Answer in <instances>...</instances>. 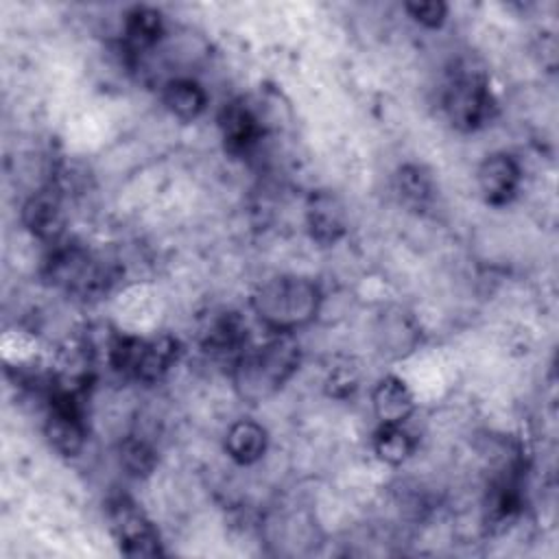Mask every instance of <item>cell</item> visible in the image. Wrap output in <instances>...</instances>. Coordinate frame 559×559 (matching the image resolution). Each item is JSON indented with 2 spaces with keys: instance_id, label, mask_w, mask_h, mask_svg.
<instances>
[{
  "instance_id": "cell-14",
  "label": "cell",
  "mask_w": 559,
  "mask_h": 559,
  "mask_svg": "<svg viewBox=\"0 0 559 559\" xmlns=\"http://www.w3.org/2000/svg\"><path fill=\"white\" fill-rule=\"evenodd\" d=\"M225 450L240 465L255 463L266 450V430L251 419H238L225 435Z\"/></svg>"
},
{
  "instance_id": "cell-16",
  "label": "cell",
  "mask_w": 559,
  "mask_h": 559,
  "mask_svg": "<svg viewBox=\"0 0 559 559\" xmlns=\"http://www.w3.org/2000/svg\"><path fill=\"white\" fill-rule=\"evenodd\" d=\"M162 31H164V24L159 13L148 7H135L124 17V37H127V46L133 52L153 48L162 37Z\"/></svg>"
},
{
  "instance_id": "cell-1",
  "label": "cell",
  "mask_w": 559,
  "mask_h": 559,
  "mask_svg": "<svg viewBox=\"0 0 559 559\" xmlns=\"http://www.w3.org/2000/svg\"><path fill=\"white\" fill-rule=\"evenodd\" d=\"M301 349L290 332H282L264 345L245 349L234 360L236 393L251 404L271 397L297 371Z\"/></svg>"
},
{
  "instance_id": "cell-21",
  "label": "cell",
  "mask_w": 559,
  "mask_h": 559,
  "mask_svg": "<svg viewBox=\"0 0 559 559\" xmlns=\"http://www.w3.org/2000/svg\"><path fill=\"white\" fill-rule=\"evenodd\" d=\"M406 11L424 26L437 28L445 20V4L443 2H408Z\"/></svg>"
},
{
  "instance_id": "cell-10",
  "label": "cell",
  "mask_w": 559,
  "mask_h": 559,
  "mask_svg": "<svg viewBox=\"0 0 559 559\" xmlns=\"http://www.w3.org/2000/svg\"><path fill=\"white\" fill-rule=\"evenodd\" d=\"M24 225L41 240H57L63 231V205L59 192L48 186L37 190L22 207Z\"/></svg>"
},
{
  "instance_id": "cell-7",
  "label": "cell",
  "mask_w": 559,
  "mask_h": 559,
  "mask_svg": "<svg viewBox=\"0 0 559 559\" xmlns=\"http://www.w3.org/2000/svg\"><path fill=\"white\" fill-rule=\"evenodd\" d=\"M48 277L68 293L87 297L105 288L107 273L85 249L59 247L48 260Z\"/></svg>"
},
{
  "instance_id": "cell-9",
  "label": "cell",
  "mask_w": 559,
  "mask_h": 559,
  "mask_svg": "<svg viewBox=\"0 0 559 559\" xmlns=\"http://www.w3.org/2000/svg\"><path fill=\"white\" fill-rule=\"evenodd\" d=\"M306 223L310 236L321 245H334L347 231V214L341 199L332 192H314L308 199Z\"/></svg>"
},
{
  "instance_id": "cell-5",
  "label": "cell",
  "mask_w": 559,
  "mask_h": 559,
  "mask_svg": "<svg viewBox=\"0 0 559 559\" xmlns=\"http://www.w3.org/2000/svg\"><path fill=\"white\" fill-rule=\"evenodd\" d=\"M107 522L118 548L129 557L162 555L159 533L148 515L127 496H116L107 502Z\"/></svg>"
},
{
  "instance_id": "cell-12",
  "label": "cell",
  "mask_w": 559,
  "mask_h": 559,
  "mask_svg": "<svg viewBox=\"0 0 559 559\" xmlns=\"http://www.w3.org/2000/svg\"><path fill=\"white\" fill-rule=\"evenodd\" d=\"M203 347L218 358H238L247 349V323L236 312L214 317L203 330Z\"/></svg>"
},
{
  "instance_id": "cell-17",
  "label": "cell",
  "mask_w": 559,
  "mask_h": 559,
  "mask_svg": "<svg viewBox=\"0 0 559 559\" xmlns=\"http://www.w3.org/2000/svg\"><path fill=\"white\" fill-rule=\"evenodd\" d=\"M373 450L380 461L389 465H400L413 454L415 439L402 424H380L373 435Z\"/></svg>"
},
{
  "instance_id": "cell-13",
  "label": "cell",
  "mask_w": 559,
  "mask_h": 559,
  "mask_svg": "<svg viewBox=\"0 0 559 559\" xmlns=\"http://www.w3.org/2000/svg\"><path fill=\"white\" fill-rule=\"evenodd\" d=\"M371 404L380 424H404L415 408L413 393L404 380L395 376H384L378 380L371 391Z\"/></svg>"
},
{
  "instance_id": "cell-4",
  "label": "cell",
  "mask_w": 559,
  "mask_h": 559,
  "mask_svg": "<svg viewBox=\"0 0 559 559\" xmlns=\"http://www.w3.org/2000/svg\"><path fill=\"white\" fill-rule=\"evenodd\" d=\"M443 109L456 129H480L493 114V98L485 74L472 66H459L445 85Z\"/></svg>"
},
{
  "instance_id": "cell-20",
  "label": "cell",
  "mask_w": 559,
  "mask_h": 559,
  "mask_svg": "<svg viewBox=\"0 0 559 559\" xmlns=\"http://www.w3.org/2000/svg\"><path fill=\"white\" fill-rule=\"evenodd\" d=\"M397 190L411 203H424L430 199V177L419 166H404L397 173Z\"/></svg>"
},
{
  "instance_id": "cell-18",
  "label": "cell",
  "mask_w": 559,
  "mask_h": 559,
  "mask_svg": "<svg viewBox=\"0 0 559 559\" xmlns=\"http://www.w3.org/2000/svg\"><path fill=\"white\" fill-rule=\"evenodd\" d=\"M520 491L515 487V483L502 478V480H496L491 487H489V493H487V520L491 524H504V522H511L518 511H520Z\"/></svg>"
},
{
  "instance_id": "cell-15",
  "label": "cell",
  "mask_w": 559,
  "mask_h": 559,
  "mask_svg": "<svg viewBox=\"0 0 559 559\" xmlns=\"http://www.w3.org/2000/svg\"><path fill=\"white\" fill-rule=\"evenodd\" d=\"M162 100L166 105V109L181 118V120H194L203 114L205 105H207V96L205 90L192 81V79H173L164 85L162 92Z\"/></svg>"
},
{
  "instance_id": "cell-8",
  "label": "cell",
  "mask_w": 559,
  "mask_h": 559,
  "mask_svg": "<svg viewBox=\"0 0 559 559\" xmlns=\"http://www.w3.org/2000/svg\"><path fill=\"white\" fill-rule=\"evenodd\" d=\"M520 166L518 162L507 153H493L483 159L478 166V188L487 203L491 205H504L513 199L520 186Z\"/></svg>"
},
{
  "instance_id": "cell-3",
  "label": "cell",
  "mask_w": 559,
  "mask_h": 559,
  "mask_svg": "<svg viewBox=\"0 0 559 559\" xmlns=\"http://www.w3.org/2000/svg\"><path fill=\"white\" fill-rule=\"evenodd\" d=\"M179 345L173 336H120L109 349L111 367L124 376L140 382L159 380L177 360Z\"/></svg>"
},
{
  "instance_id": "cell-11",
  "label": "cell",
  "mask_w": 559,
  "mask_h": 559,
  "mask_svg": "<svg viewBox=\"0 0 559 559\" xmlns=\"http://www.w3.org/2000/svg\"><path fill=\"white\" fill-rule=\"evenodd\" d=\"M218 127L227 151L247 153L262 135V127L255 114L242 103H227L218 116Z\"/></svg>"
},
{
  "instance_id": "cell-2",
  "label": "cell",
  "mask_w": 559,
  "mask_h": 559,
  "mask_svg": "<svg viewBox=\"0 0 559 559\" xmlns=\"http://www.w3.org/2000/svg\"><path fill=\"white\" fill-rule=\"evenodd\" d=\"M255 314L275 332H293L314 319L319 288L308 277L282 275L264 282L253 295Z\"/></svg>"
},
{
  "instance_id": "cell-19",
  "label": "cell",
  "mask_w": 559,
  "mask_h": 559,
  "mask_svg": "<svg viewBox=\"0 0 559 559\" xmlns=\"http://www.w3.org/2000/svg\"><path fill=\"white\" fill-rule=\"evenodd\" d=\"M120 463L131 476H148L157 463V454L148 441L129 437L120 443Z\"/></svg>"
},
{
  "instance_id": "cell-22",
  "label": "cell",
  "mask_w": 559,
  "mask_h": 559,
  "mask_svg": "<svg viewBox=\"0 0 559 559\" xmlns=\"http://www.w3.org/2000/svg\"><path fill=\"white\" fill-rule=\"evenodd\" d=\"M356 382H358V376H356L354 367H347V365L334 367V369L330 371V378H328L330 393L336 395V397L349 395V393L356 389Z\"/></svg>"
},
{
  "instance_id": "cell-6",
  "label": "cell",
  "mask_w": 559,
  "mask_h": 559,
  "mask_svg": "<svg viewBox=\"0 0 559 559\" xmlns=\"http://www.w3.org/2000/svg\"><path fill=\"white\" fill-rule=\"evenodd\" d=\"M48 443L63 456H74L85 443V424L79 406V391L57 386L50 393L44 424Z\"/></svg>"
}]
</instances>
